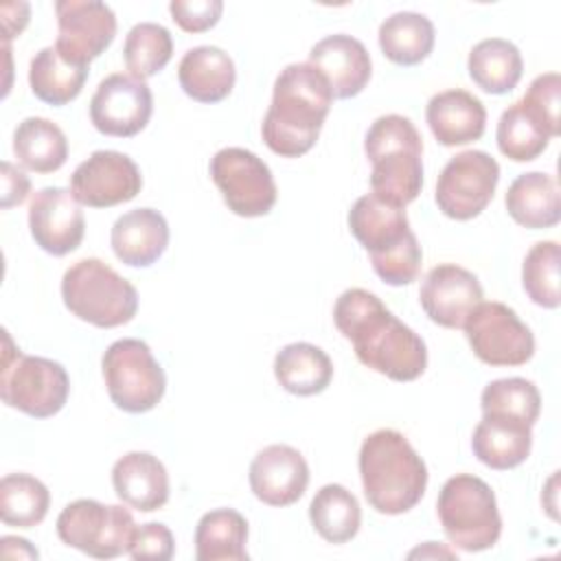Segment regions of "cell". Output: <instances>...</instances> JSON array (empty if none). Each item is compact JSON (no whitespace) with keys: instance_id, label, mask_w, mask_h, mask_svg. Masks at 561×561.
Masks as SVG:
<instances>
[{"instance_id":"obj_38","label":"cell","mask_w":561,"mask_h":561,"mask_svg":"<svg viewBox=\"0 0 561 561\" xmlns=\"http://www.w3.org/2000/svg\"><path fill=\"white\" fill-rule=\"evenodd\" d=\"M559 263L561 250L557 241H539L528 250L522 265V285L535 305L546 309L559 307Z\"/></svg>"},{"instance_id":"obj_41","label":"cell","mask_w":561,"mask_h":561,"mask_svg":"<svg viewBox=\"0 0 561 561\" xmlns=\"http://www.w3.org/2000/svg\"><path fill=\"white\" fill-rule=\"evenodd\" d=\"M173 22L186 33H204L213 28L224 11L221 0H173L169 4Z\"/></svg>"},{"instance_id":"obj_15","label":"cell","mask_w":561,"mask_h":561,"mask_svg":"<svg viewBox=\"0 0 561 561\" xmlns=\"http://www.w3.org/2000/svg\"><path fill=\"white\" fill-rule=\"evenodd\" d=\"M142 188L138 164L121 151L99 149L83 160L72 178L70 191L75 199L90 208H110L134 199Z\"/></svg>"},{"instance_id":"obj_29","label":"cell","mask_w":561,"mask_h":561,"mask_svg":"<svg viewBox=\"0 0 561 561\" xmlns=\"http://www.w3.org/2000/svg\"><path fill=\"white\" fill-rule=\"evenodd\" d=\"M88 70V66H77L61 57L55 46H46L31 59L28 85L39 101L59 107L81 94Z\"/></svg>"},{"instance_id":"obj_35","label":"cell","mask_w":561,"mask_h":561,"mask_svg":"<svg viewBox=\"0 0 561 561\" xmlns=\"http://www.w3.org/2000/svg\"><path fill=\"white\" fill-rule=\"evenodd\" d=\"M50 506L46 484L28 473H9L0 480V517L7 526L33 528Z\"/></svg>"},{"instance_id":"obj_34","label":"cell","mask_w":561,"mask_h":561,"mask_svg":"<svg viewBox=\"0 0 561 561\" xmlns=\"http://www.w3.org/2000/svg\"><path fill=\"white\" fill-rule=\"evenodd\" d=\"M313 530L329 543L351 541L362 524L357 497L342 484H324L309 504Z\"/></svg>"},{"instance_id":"obj_1","label":"cell","mask_w":561,"mask_h":561,"mask_svg":"<svg viewBox=\"0 0 561 561\" xmlns=\"http://www.w3.org/2000/svg\"><path fill=\"white\" fill-rule=\"evenodd\" d=\"M337 331L353 344L357 359L392 381H414L425 373L427 348L421 335L392 316L370 291L353 287L333 307Z\"/></svg>"},{"instance_id":"obj_21","label":"cell","mask_w":561,"mask_h":561,"mask_svg":"<svg viewBox=\"0 0 561 561\" xmlns=\"http://www.w3.org/2000/svg\"><path fill=\"white\" fill-rule=\"evenodd\" d=\"M110 243L121 263L149 267L169 245V224L164 215L153 208H134L114 221Z\"/></svg>"},{"instance_id":"obj_8","label":"cell","mask_w":561,"mask_h":561,"mask_svg":"<svg viewBox=\"0 0 561 561\" xmlns=\"http://www.w3.org/2000/svg\"><path fill=\"white\" fill-rule=\"evenodd\" d=\"M2 368H0V397L9 408H15L35 419L57 414L70 392V379L59 362L24 355L2 331Z\"/></svg>"},{"instance_id":"obj_37","label":"cell","mask_w":561,"mask_h":561,"mask_svg":"<svg viewBox=\"0 0 561 561\" xmlns=\"http://www.w3.org/2000/svg\"><path fill=\"white\" fill-rule=\"evenodd\" d=\"M482 414H502L535 425L541 412L537 386L524 377H506L486 383L480 397Z\"/></svg>"},{"instance_id":"obj_11","label":"cell","mask_w":561,"mask_h":561,"mask_svg":"<svg viewBox=\"0 0 561 561\" xmlns=\"http://www.w3.org/2000/svg\"><path fill=\"white\" fill-rule=\"evenodd\" d=\"M210 178L228 210L239 217H263L276 204V182L270 167L243 147L219 149L210 160Z\"/></svg>"},{"instance_id":"obj_6","label":"cell","mask_w":561,"mask_h":561,"mask_svg":"<svg viewBox=\"0 0 561 561\" xmlns=\"http://www.w3.org/2000/svg\"><path fill=\"white\" fill-rule=\"evenodd\" d=\"M66 309L99 329L127 324L138 311V291L101 259L72 263L61 278Z\"/></svg>"},{"instance_id":"obj_19","label":"cell","mask_w":561,"mask_h":561,"mask_svg":"<svg viewBox=\"0 0 561 561\" xmlns=\"http://www.w3.org/2000/svg\"><path fill=\"white\" fill-rule=\"evenodd\" d=\"M250 489L267 506L298 502L309 484V465L291 445H267L250 462Z\"/></svg>"},{"instance_id":"obj_36","label":"cell","mask_w":561,"mask_h":561,"mask_svg":"<svg viewBox=\"0 0 561 561\" xmlns=\"http://www.w3.org/2000/svg\"><path fill=\"white\" fill-rule=\"evenodd\" d=\"M173 55V39L169 28L156 22H140L131 26L123 44V59L131 77L145 81L158 75Z\"/></svg>"},{"instance_id":"obj_24","label":"cell","mask_w":561,"mask_h":561,"mask_svg":"<svg viewBox=\"0 0 561 561\" xmlns=\"http://www.w3.org/2000/svg\"><path fill=\"white\" fill-rule=\"evenodd\" d=\"M530 447L533 425L502 414H482L471 438L473 456L495 471L522 465L528 458Z\"/></svg>"},{"instance_id":"obj_3","label":"cell","mask_w":561,"mask_h":561,"mask_svg":"<svg viewBox=\"0 0 561 561\" xmlns=\"http://www.w3.org/2000/svg\"><path fill=\"white\" fill-rule=\"evenodd\" d=\"M359 476L368 504L381 515L414 508L427 486V467L410 440L390 427L368 434L359 449Z\"/></svg>"},{"instance_id":"obj_10","label":"cell","mask_w":561,"mask_h":561,"mask_svg":"<svg viewBox=\"0 0 561 561\" xmlns=\"http://www.w3.org/2000/svg\"><path fill=\"white\" fill-rule=\"evenodd\" d=\"M136 533L134 517L118 504L83 497L70 502L57 517L59 539L94 559H114L129 550Z\"/></svg>"},{"instance_id":"obj_31","label":"cell","mask_w":561,"mask_h":561,"mask_svg":"<svg viewBox=\"0 0 561 561\" xmlns=\"http://www.w3.org/2000/svg\"><path fill=\"white\" fill-rule=\"evenodd\" d=\"M13 153L28 171L53 173L61 169L68 158V140L57 123L28 116L13 131Z\"/></svg>"},{"instance_id":"obj_33","label":"cell","mask_w":561,"mask_h":561,"mask_svg":"<svg viewBox=\"0 0 561 561\" xmlns=\"http://www.w3.org/2000/svg\"><path fill=\"white\" fill-rule=\"evenodd\" d=\"M550 138L552 134L543 121L522 99L502 112L495 131L497 149L513 162H530L539 158Z\"/></svg>"},{"instance_id":"obj_18","label":"cell","mask_w":561,"mask_h":561,"mask_svg":"<svg viewBox=\"0 0 561 561\" xmlns=\"http://www.w3.org/2000/svg\"><path fill=\"white\" fill-rule=\"evenodd\" d=\"M482 298L484 291L478 276L454 263L432 267L419 289L425 316L445 329H462L467 316Z\"/></svg>"},{"instance_id":"obj_32","label":"cell","mask_w":561,"mask_h":561,"mask_svg":"<svg viewBox=\"0 0 561 561\" xmlns=\"http://www.w3.org/2000/svg\"><path fill=\"white\" fill-rule=\"evenodd\" d=\"M434 24L423 13L399 11L379 26V48L397 66H416L434 48Z\"/></svg>"},{"instance_id":"obj_20","label":"cell","mask_w":561,"mask_h":561,"mask_svg":"<svg viewBox=\"0 0 561 561\" xmlns=\"http://www.w3.org/2000/svg\"><path fill=\"white\" fill-rule=\"evenodd\" d=\"M309 64L327 77L333 99L357 96L366 88L373 72L366 46L346 33H335L320 39L309 50Z\"/></svg>"},{"instance_id":"obj_4","label":"cell","mask_w":561,"mask_h":561,"mask_svg":"<svg viewBox=\"0 0 561 561\" xmlns=\"http://www.w3.org/2000/svg\"><path fill=\"white\" fill-rule=\"evenodd\" d=\"M348 228L370 254L375 274L392 287L410 285L421 272L423 252L403 208L368 193L348 210Z\"/></svg>"},{"instance_id":"obj_12","label":"cell","mask_w":561,"mask_h":561,"mask_svg":"<svg viewBox=\"0 0 561 561\" xmlns=\"http://www.w3.org/2000/svg\"><path fill=\"white\" fill-rule=\"evenodd\" d=\"M462 329L473 355L489 366H522L535 355L533 331L504 302H478Z\"/></svg>"},{"instance_id":"obj_16","label":"cell","mask_w":561,"mask_h":561,"mask_svg":"<svg viewBox=\"0 0 561 561\" xmlns=\"http://www.w3.org/2000/svg\"><path fill=\"white\" fill-rule=\"evenodd\" d=\"M55 13L59 28L55 48L77 66H90L116 35V15L105 2L57 0Z\"/></svg>"},{"instance_id":"obj_22","label":"cell","mask_w":561,"mask_h":561,"mask_svg":"<svg viewBox=\"0 0 561 561\" xmlns=\"http://www.w3.org/2000/svg\"><path fill=\"white\" fill-rule=\"evenodd\" d=\"M434 138L445 147L480 140L486 127V110L478 96L454 88L434 94L425 110Z\"/></svg>"},{"instance_id":"obj_43","label":"cell","mask_w":561,"mask_h":561,"mask_svg":"<svg viewBox=\"0 0 561 561\" xmlns=\"http://www.w3.org/2000/svg\"><path fill=\"white\" fill-rule=\"evenodd\" d=\"M28 13H31V7L26 2H7L0 7L4 44H9L11 37H15L24 31V26L28 24Z\"/></svg>"},{"instance_id":"obj_27","label":"cell","mask_w":561,"mask_h":561,"mask_svg":"<svg viewBox=\"0 0 561 561\" xmlns=\"http://www.w3.org/2000/svg\"><path fill=\"white\" fill-rule=\"evenodd\" d=\"M274 375L287 392L311 397L327 390L333 379V364L320 346L294 342L276 353Z\"/></svg>"},{"instance_id":"obj_7","label":"cell","mask_w":561,"mask_h":561,"mask_svg":"<svg viewBox=\"0 0 561 561\" xmlns=\"http://www.w3.org/2000/svg\"><path fill=\"white\" fill-rule=\"evenodd\" d=\"M436 513L449 543L465 552L489 550L502 535L495 493L478 476H451L438 493Z\"/></svg>"},{"instance_id":"obj_14","label":"cell","mask_w":561,"mask_h":561,"mask_svg":"<svg viewBox=\"0 0 561 561\" xmlns=\"http://www.w3.org/2000/svg\"><path fill=\"white\" fill-rule=\"evenodd\" d=\"M151 112L153 94L149 85L125 72L105 77L90 99V121L105 136H136L147 127Z\"/></svg>"},{"instance_id":"obj_28","label":"cell","mask_w":561,"mask_h":561,"mask_svg":"<svg viewBox=\"0 0 561 561\" xmlns=\"http://www.w3.org/2000/svg\"><path fill=\"white\" fill-rule=\"evenodd\" d=\"M467 70L480 90L489 94H506L519 83L524 59L513 42L489 37L471 48Z\"/></svg>"},{"instance_id":"obj_26","label":"cell","mask_w":561,"mask_h":561,"mask_svg":"<svg viewBox=\"0 0 561 561\" xmlns=\"http://www.w3.org/2000/svg\"><path fill=\"white\" fill-rule=\"evenodd\" d=\"M504 204L508 215L530 230L552 228L561 219L559 184L541 171L517 175L504 195Z\"/></svg>"},{"instance_id":"obj_42","label":"cell","mask_w":561,"mask_h":561,"mask_svg":"<svg viewBox=\"0 0 561 561\" xmlns=\"http://www.w3.org/2000/svg\"><path fill=\"white\" fill-rule=\"evenodd\" d=\"M31 191V180L22 169L11 162H2V208L20 206Z\"/></svg>"},{"instance_id":"obj_25","label":"cell","mask_w":561,"mask_h":561,"mask_svg":"<svg viewBox=\"0 0 561 561\" xmlns=\"http://www.w3.org/2000/svg\"><path fill=\"white\" fill-rule=\"evenodd\" d=\"M232 57L217 46H195L178 64V81L186 96L199 103H219L234 88Z\"/></svg>"},{"instance_id":"obj_39","label":"cell","mask_w":561,"mask_h":561,"mask_svg":"<svg viewBox=\"0 0 561 561\" xmlns=\"http://www.w3.org/2000/svg\"><path fill=\"white\" fill-rule=\"evenodd\" d=\"M522 101L543 121L548 131L554 136L561 134L559 107H561V77L559 72H543L535 77L522 96Z\"/></svg>"},{"instance_id":"obj_40","label":"cell","mask_w":561,"mask_h":561,"mask_svg":"<svg viewBox=\"0 0 561 561\" xmlns=\"http://www.w3.org/2000/svg\"><path fill=\"white\" fill-rule=\"evenodd\" d=\"M173 552H175L173 533L169 530V526H164L160 522H149V524L136 526L131 546L127 550V554L134 561H140V559L169 561L173 557Z\"/></svg>"},{"instance_id":"obj_9","label":"cell","mask_w":561,"mask_h":561,"mask_svg":"<svg viewBox=\"0 0 561 561\" xmlns=\"http://www.w3.org/2000/svg\"><path fill=\"white\" fill-rule=\"evenodd\" d=\"M107 394L129 414L153 410L167 390V375L147 342L123 337L107 346L101 359Z\"/></svg>"},{"instance_id":"obj_13","label":"cell","mask_w":561,"mask_h":561,"mask_svg":"<svg viewBox=\"0 0 561 561\" xmlns=\"http://www.w3.org/2000/svg\"><path fill=\"white\" fill-rule=\"evenodd\" d=\"M500 182V164L480 149L456 153L440 171L436 182L438 210L456 221L478 217L493 199Z\"/></svg>"},{"instance_id":"obj_2","label":"cell","mask_w":561,"mask_h":561,"mask_svg":"<svg viewBox=\"0 0 561 561\" xmlns=\"http://www.w3.org/2000/svg\"><path fill=\"white\" fill-rule=\"evenodd\" d=\"M333 94L327 77L309 61L289 64L274 81L265 112L263 142L283 158L305 156L318 140Z\"/></svg>"},{"instance_id":"obj_5","label":"cell","mask_w":561,"mask_h":561,"mask_svg":"<svg viewBox=\"0 0 561 561\" xmlns=\"http://www.w3.org/2000/svg\"><path fill=\"white\" fill-rule=\"evenodd\" d=\"M373 164L370 188L379 199L405 208L423 188V138L414 123L401 114L379 116L364 138Z\"/></svg>"},{"instance_id":"obj_17","label":"cell","mask_w":561,"mask_h":561,"mask_svg":"<svg viewBox=\"0 0 561 561\" xmlns=\"http://www.w3.org/2000/svg\"><path fill=\"white\" fill-rule=\"evenodd\" d=\"M28 228L44 252L64 256L81 245L85 217L70 188L44 186L31 199Z\"/></svg>"},{"instance_id":"obj_23","label":"cell","mask_w":561,"mask_h":561,"mask_svg":"<svg viewBox=\"0 0 561 561\" xmlns=\"http://www.w3.org/2000/svg\"><path fill=\"white\" fill-rule=\"evenodd\" d=\"M112 484L118 500L140 513H153L169 500V473L149 451H129L114 462Z\"/></svg>"},{"instance_id":"obj_30","label":"cell","mask_w":561,"mask_h":561,"mask_svg":"<svg viewBox=\"0 0 561 561\" xmlns=\"http://www.w3.org/2000/svg\"><path fill=\"white\" fill-rule=\"evenodd\" d=\"M248 522L234 508H215L199 517L195 528L197 561H245Z\"/></svg>"}]
</instances>
